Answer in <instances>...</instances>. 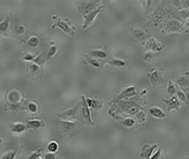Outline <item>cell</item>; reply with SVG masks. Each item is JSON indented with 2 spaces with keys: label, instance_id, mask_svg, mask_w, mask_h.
<instances>
[{
  "label": "cell",
  "instance_id": "1",
  "mask_svg": "<svg viewBox=\"0 0 189 159\" xmlns=\"http://www.w3.org/2000/svg\"><path fill=\"white\" fill-rule=\"evenodd\" d=\"M172 32L185 33V32H187V30L178 20L172 19V20H169L165 23V30L163 31V33H172Z\"/></svg>",
  "mask_w": 189,
  "mask_h": 159
},
{
  "label": "cell",
  "instance_id": "2",
  "mask_svg": "<svg viewBox=\"0 0 189 159\" xmlns=\"http://www.w3.org/2000/svg\"><path fill=\"white\" fill-rule=\"evenodd\" d=\"M100 6H102V4H100V1H88V2H83L79 4L78 11L81 12V14H83V16H84V15L88 14V13H90V12H93V10H96L97 8H99Z\"/></svg>",
  "mask_w": 189,
  "mask_h": 159
},
{
  "label": "cell",
  "instance_id": "3",
  "mask_svg": "<svg viewBox=\"0 0 189 159\" xmlns=\"http://www.w3.org/2000/svg\"><path fill=\"white\" fill-rule=\"evenodd\" d=\"M81 117L84 119L88 124L90 125H93V118H91V112H90L89 107L87 105V101H86V97H81Z\"/></svg>",
  "mask_w": 189,
  "mask_h": 159
},
{
  "label": "cell",
  "instance_id": "4",
  "mask_svg": "<svg viewBox=\"0 0 189 159\" xmlns=\"http://www.w3.org/2000/svg\"><path fill=\"white\" fill-rule=\"evenodd\" d=\"M103 4L102 6H100L99 8H97L96 10H93V12H90V13H88V14L84 15V24H83V30H86L88 26H89L90 24L93 23V21H95V19L97 18V15L99 14L100 12H101V10L103 9Z\"/></svg>",
  "mask_w": 189,
  "mask_h": 159
},
{
  "label": "cell",
  "instance_id": "5",
  "mask_svg": "<svg viewBox=\"0 0 189 159\" xmlns=\"http://www.w3.org/2000/svg\"><path fill=\"white\" fill-rule=\"evenodd\" d=\"M145 45H146V48L148 50H150V51H152V52H158V51H160V50H162L163 48H164V45H163L162 43H160V41H158L157 39L153 38V37L147 39Z\"/></svg>",
  "mask_w": 189,
  "mask_h": 159
},
{
  "label": "cell",
  "instance_id": "6",
  "mask_svg": "<svg viewBox=\"0 0 189 159\" xmlns=\"http://www.w3.org/2000/svg\"><path fill=\"white\" fill-rule=\"evenodd\" d=\"M27 73L33 79H38V77L43 76V71H41L40 67L34 62H29L27 64Z\"/></svg>",
  "mask_w": 189,
  "mask_h": 159
},
{
  "label": "cell",
  "instance_id": "7",
  "mask_svg": "<svg viewBox=\"0 0 189 159\" xmlns=\"http://www.w3.org/2000/svg\"><path fill=\"white\" fill-rule=\"evenodd\" d=\"M136 87L135 86H129V87H126L124 91L119 94L115 97V100H122V99H125V98H129V97H133L136 95Z\"/></svg>",
  "mask_w": 189,
  "mask_h": 159
},
{
  "label": "cell",
  "instance_id": "8",
  "mask_svg": "<svg viewBox=\"0 0 189 159\" xmlns=\"http://www.w3.org/2000/svg\"><path fill=\"white\" fill-rule=\"evenodd\" d=\"M79 110H81L79 105H76V106H74L73 108H71V109H67L62 112V113H60L59 117H61V118H67L70 120V119L76 118V117H77V113H78Z\"/></svg>",
  "mask_w": 189,
  "mask_h": 159
},
{
  "label": "cell",
  "instance_id": "9",
  "mask_svg": "<svg viewBox=\"0 0 189 159\" xmlns=\"http://www.w3.org/2000/svg\"><path fill=\"white\" fill-rule=\"evenodd\" d=\"M86 53L95 59L96 58L97 59H105L108 57V52L103 49H89L86 51Z\"/></svg>",
  "mask_w": 189,
  "mask_h": 159
},
{
  "label": "cell",
  "instance_id": "10",
  "mask_svg": "<svg viewBox=\"0 0 189 159\" xmlns=\"http://www.w3.org/2000/svg\"><path fill=\"white\" fill-rule=\"evenodd\" d=\"M163 103H165L167 105V109L171 111L172 109L178 110L180 107V100L178 99L176 96H173L170 99H163Z\"/></svg>",
  "mask_w": 189,
  "mask_h": 159
},
{
  "label": "cell",
  "instance_id": "11",
  "mask_svg": "<svg viewBox=\"0 0 189 159\" xmlns=\"http://www.w3.org/2000/svg\"><path fill=\"white\" fill-rule=\"evenodd\" d=\"M52 27H60L62 31H63L64 33H66V34H70V35H74L75 33H74V28L73 27H71L69 24H67V22H65V21H60L59 20L57 23H55L52 25Z\"/></svg>",
  "mask_w": 189,
  "mask_h": 159
},
{
  "label": "cell",
  "instance_id": "12",
  "mask_svg": "<svg viewBox=\"0 0 189 159\" xmlns=\"http://www.w3.org/2000/svg\"><path fill=\"white\" fill-rule=\"evenodd\" d=\"M157 147H158L157 144H153V145L146 144L143 147V150H141V157L146 159H149L152 156V154L154 153V150L157 149Z\"/></svg>",
  "mask_w": 189,
  "mask_h": 159
},
{
  "label": "cell",
  "instance_id": "13",
  "mask_svg": "<svg viewBox=\"0 0 189 159\" xmlns=\"http://www.w3.org/2000/svg\"><path fill=\"white\" fill-rule=\"evenodd\" d=\"M77 122H71V121H60L59 122V127L61 128V130L63 132L67 133V132H71L73 130L75 129L77 127Z\"/></svg>",
  "mask_w": 189,
  "mask_h": 159
},
{
  "label": "cell",
  "instance_id": "14",
  "mask_svg": "<svg viewBox=\"0 0 189 159\" xmlns=\"http://www.w3.org/2000/svg\"><path fill=\"white\" fill-rule=\"evenodd\" d=\"M149 80H150V83H151L153 86H157L159 83L161 82L162 80V75H161V72L158 70H152L149 74Z\"/></svg>",
  "mask_w": 189,
  "mask_h": 159
},
{
  "label": "cell",
  "instance_id": "15",
  "mask_svg": "<svg viewBox=\"0 0 189 159\" xmlns=\"http://www.w3.org/2000/svg\"><path fill=\"white\" fill-rule=\"evenodd\" d=\"M133 34H134V36L140 41V43L146 44V41H147L148 38H147V34H146V32L143 30V28H140V27H134Z\"/></svg>",
  "mask_w": 189,
  "mask_h": 159
},
{
  "label": "cell",
  "instance_id": "16",
  "mask_svg": "<svg viewBox=\"0 0 189 159\" xmlns=\"http://www.w3.org/2000/svg\"><path fill=\"white\" fill-rule=\"evenodd\" d=\"M149 113H150L152 117H154V118H157V119H163L165 117V112L158 106L151 107V108L149 109Z\"/></svg>",
  "mask_w": 189,
  "mask_h": 159
},
{
  "label": "cell",
  "instance_id": "17",
  "mask_svg": "<svg viewBox=\"0 0 189 159\" xmlns=\"http://www.w3.org/2000/svg\"><path fill=\"white\" fill-rule=\"evenodd\" d=\"M22 99V96H21L20 92L18 91H11L8 95V100L9 103L12 104H19Z\"/></svg>",
  "mask_w": 189,
  "mask_h": 159
},
{
  "label": "cell",
  "instance_id": "18",
  "mask_svg": "<svg viewBox=\"0 0 189 159\" xmlns=\"http://www.w3.org/2000/svg\"><path fill=\"white\" fill-rule=\"evenodd\" d=\"M26 125L27 128L29 129H40V128H44L45 124H44V121L41 120H38V119H33V120H28L26 122Z\"/></svg>",
  "mask_w": 189,
  "mask_h": 159
},
{
  "label": "cell",
  "instance_id": "19",
  "mask_svg": "<svg viewBox=\"0 0 189 159\" xmlns=\"http://www.w3.org/2000/svg\"><path fill=\"white\" fill-rule=\"evenodd\" d=\"M27 125H25L24 123H21V122H18V123L11 124L10 125V130H11L13 133H16V134H21L23 133L25 130H26Z\"/></svg>",
  "mask_w": 189,
  "mask_h": 159
},
{
  "label": "cell",
  "instance_id": "20",
  "mask_svg": "<svg viewBox=\"0 0 189 159\" xmlns=\"http://www.w3.org/2000/svg\"><path fill=\"white\" fill-rule=\"evenodd\" d=\"M86 101H87V105L88 107H91V108H93V109H100L102 106V101L99 99H97V98H95V99H91V98H86Z\"/></svg>",
  "mask_w": 189,
  "mask_h": 159
},
{
  "label": "cell",
  "instance_id": "21",
  "mask_svg": "<svg viewBox=\"0 0 189 159\" xmlns=\"http://www.w3.org/2000/svg\"><path fill=\"white\" fill-rule=\"evenodd\" d=\"M108 63L112 67H117V68H124L126 65V62L124 60L117 59V58H112L111 60H109Z\"/></svg>",
  "mask_w": 189,
  "mask_h": 159
},
{
  "label": "cell",
  "instance_id": "22",
  "mask_svg": "<svg viewBox=\"0 0 189 159\" xmlns=\"http://www.w3.org/2000/svg\"><path fill=\"white\" fill-rule=\"evenodd\" d=\"M85 59H86V61H87L91 67H93V68H100L99 62L97 61L95 58H93V57H90L89 55H87V53H85Z\"/></svg>",
  "mask_w": 189,
  "mask_h": 159
},
{
  "label": "cell",
  "instance_id": "23",
  "mask_svg": "<svg viewBox=\"0 0 189 159\" xmlns=\"http://www.w3.org/2000/svg\"><path fill=\"white\" fill-rule=\"evenodd\" d=\"M9 25H10V19L9 18L4 19L2 22H0V32L7 33L8 30H9Z\"/></svg>",
  "mask_w": 189,
  "mask_h": 159
},
{
  "label": "cell",
  "instance_id": "24",
  "mask_svg": "<svg viewBox=\"0 0 189 159\" xmlns=\"http://www.w3.org/2000/svg\"><path fill=\"white\" fill-rule=\"evenodd\" d=\"M158 56L157 52H152V51H147L143 55V59L147 62H151L152 60Z\"/></svg>",
  "mask_w": 189,
  "mask_h": 159
},
{
  "label": "cell",
  "instance_id": "25",
  "mask_svg": "<svg viewBox=\"0 0 189 159\" xmlns=\"http://www.w3.org/2000/svg\"><path fill=\"white\" fill-rule=\"evenodd\" d=\"M121 124L125 128H133L135 125V120L133 118H129V117H128V118L123 119V120L121 121Z\"/></svg>",
  "mask_w": 189,
  "mask_h": 159
},
{
  "label": "cell",
  "instance_id": "26",
  "mask_svg": "<svg viewBox=\"0 0 189 159\" xmlns=\"http://www.w3.org/2000/svg\"><path fill=\"white\" fill-rule=\"evenodd\" d=\"M46 61H47V58H46V56H44V55H43V53L38 55L37 57H35V59L33 60V62H34V63H36V64H38L39 67H40V65H44Z\"/></svg>",
  "mask_w": 189,
  "mask_h": 159
},
{
  "label": "cell",
  "instance_id": "27",
  "mask_svg": "<svg viewBox=\"0 0 189 159\" xmlns=\"http://www.w3.org/2000/svg\"><path fill=\"white\" fill-rule=\"evenodd\" d=\"M57 51H58V47H57V46H55V45H53V46H50V48L48 49V51H47V53H46L47 60L51 59L55 53H57Z\"/></svg>",
  "mask_w": 189,
  "mask_h": 159
},
{
  "label": "cell",
  "instance_id": "28",
  "mask_svg": "<svg viewBox=\"0 0 189 159\" xmlns=\"http://www.w3.org/2000/svg\"><path fill=\"white\" fill-rule=\"evenodd\" d=\"M27 45H28L29 47H37L38 45H39V38H38L37 36H31L27 40Z\"/></svg>",
  "mask_w": 189,
  "mask_h": 159
},
{
  "label": "cell",
  "instance_id": "29",
  "mask_svg": "<svg viewBox=\"0 0 189 159\" xmlns=\"http://www.w3.org/2000/svg\"><path fill=\"white\" fill-rule=\"evenodd\" d=\"M16 154H18L16 150H10V152H7V153L3 154L2 156H0V159H14Z\"/></svg>",
  "mask_w": 189,
  "mask_h": 159
},
{
  "label": "cell",
  "instance_id": "30",
  "mask_svg": "<svg viewBox=\"0 0 189 159\" xmlns=\"http://www.w3.org/2000/svg\"><path fill=\"white\" fill-rule=\"evenodd\" d=\"M58 149H59V145H58V143L55 141L50 142L49 145H48V147H47V150H48L49 153H55Z\"/></svg>",
  "mask_w": 189,
  "mask_h": 159
},
{
  "label": "cell",
  "instance_id": "31",
  "mask_svg": "<svg viewBox=\"0 0 189 159\" xmlns=\"http://www.w3.org/2000/svg\"><path fill=\"white\" fill-rule=\"evenodd\" d=\"M167 93H169V95L170 96H172V97L176 94V87H175V85L173 84L172 81H169V85H167Z\"/></svg>",
  "mask_w": 189,
  "mask_h": 159
},
{
  "label": "cell",
  "instance_id": "32",
  "mask_svg": "<svg viewBox=\"0 0 189 159\" xmlns=\"http://www.w3.org/2000/svg\"><path fill=\"white\" fill-rule=\"evenodd\" d=\"M27 109H28L29 112H32V113H36L38 111V106L37 104L34 103V101H31V103L27 104Z\"/></svg>",
  "mask_w": 189,
  "mask_h": 159
},
{
  "label": "cell",
  "instance_id": "33",
  "mask_svg": "<svg viewBox=\"0 0 189 159\" xmlns=\"http://www.w3.org/2000/svg\"><path fill=\"white\" fill-rule=\"evenodd\" d=\"M177 84L179 86H182V87H184V86H187L189 84V80L188 77L186 76H182L179 77V79L177 80Z\"/></svg>",
  "mask_w": 189,
  "mask_h": 159
},
{
  "label": "cell",
  "instance_id": "34",
  "mask_svg": "<svg viewBox=\"0 0 189 159\" xmlns=\"http://www.w3.org/2000/svg\"><path fill=\"white\" fill-rule=\"evenodd\" d=\"M176 97L179 100H182V101H184V103H185L187 99L186 95H185V93H184L182 89H176Z\"/></svg>",
  "mask_w": 189,
  "mask_h": 159
},
{
  "label": "cell",
  "instance_id": "35",
  "mask_svg": "<svg viewBox=\"0 0 189 159\" xmlns=\"http://www.w3.org/2000/svg\"><path fill=\"white\" fill-rule=\"evenodd\" d=\"M137 119H138V122H141V123H143L146 120H147V117H146L145 112L143 111H138L137 112Z\"/></svg>",
  "mask_w": 189,
  "mask_h": 159
},
{
  "label": "cell",
  "instance_id": "36",
  "mask_svg": "<svg viewBox=\"0 0 189 159\" xmlns=\"http://www.w3.org/2000/svg\"><path fill=\"white\" fill-rule=\"evenodd\" d=\"M179 15L183 20H188L189 19V10L188 9H182L179 11Z\"/></svg>",
  "mask_w": 189,
  "mask_h": 159
},
{
  "label": "cell",
  "instance_id": "37",
  "mask_svg": "<svg viewBox=\"0 0 189 159\" xmlns=\"http://www.w3.org/2000/svg\"><path fill=\"white\" fill-rule=\"evenodd\" d=\"M34 59H35V57L33 56L32 53H29V52L24 53L23 60H25V61H28V62H33V60H34Z\"/></svg>",
  "mask_w": 189,
  "mask_h": 159
},
{
  "label": "cell",
  "instance_id": "38",
  "mask_svg": "<svg viewBox=\"0 0 189 159\" xmlns=\"http://www.w3.org/2000/svg\"><path fill=\"white\" fill-rule=\"evenodd\" d=\"M40 155H41V149H37L36 152H34L32 155H29L28 159H38L40 157Z\"/></svg>",
  "mask_w": 189,
  "mask_h": 159
},
{
  "label": "cell",
  "instance_id": "39",
  "mask_svg": "<svg viewBox=\"0 0 189 159\" xmlns=\"http://www.w3.org/2000/svg\"><path fill=\"white\" fill-rule=\"evenodd\" d=\"M15 32H16V34L22 35V34L25 33V26H23V25H16L15 26Z\"/></svg>",
  "mask_w": 189,
  "mask_h": 159
},
{
  "label": "cell",
  "instance_id": "40",
  "mask_svg": "<svg viewBox=\"0 0 189 159\" xmlns=\"http://www.w3.org/2000/svg\"><path fill=\"white\" fill-rule=\"evenodd\" d=\"M44 159H55V153H47V154H45Z\"/></svg>",
  "mask_w": 189,
  "mask_h": 159
},
{
  "label": "cell",
  "instance_id": "41",
  "mask_svg": "<svg viewBox=\"0 0 189 159\" xmlns=\"http://www.w3.org/2000/svg\"><path fill=\"white\" fill-rule=\"evenodd\" d=\"M161 156V149H158L157 153H153L152 154V156L150 157L149 159H159V157Z\"/></svg>",
  "mask_w": 189,
  "mask_h": 159
},
{
  "label": "cell",
  "instance_id": "42",
  "mask_svg": "<svg viewBox=\"0 0 189 159\" xmlns=\"http://www.w3.org/2000/svg\"><path fill=\"white\" fill-rule=\"evenodd\" d=\"M182 2H183V4H184L185 8H188L189 7V1H182Z\"/></svg>",
  "mask_w": 189,
  "mask_h": 159
},
{
  "label": "cell",
  "instance_id": "43",
  "mask_svg": "<svg viewBox=\"0 0 189 159\" xmlns=\"http://www.w3.org/2000/svg\"><path fill=\"white\" fill-rule=\"evenodd\" d=\"M186 27H188V28H189V22H187V23H186Z\"/></svg>",
  "mask_w": 189,
  "mask_h": 159
},
{
  "label": "cell",
  "instance_id": "44",
  "mask_svg": "<svg viewBox=\"0 0 189 159\" xmlns=\"http://www.w3.org/2000/svg\"><path fill=\"white\" fill-rule=\"evenodd\" d=\"M1 144H2V140L0 139V145H1Z\"/></svg>",
  "mask_w": 189,
  "mask_h": 159
},
{
  "label": "cell",
  "instance_id": "45",
  "mask_svg": "<svg viewBox=\"0 0 189 159\" xmlns=\"http://www.w3.org/2000/svg\"><path fill=\"white\" fill-rule=\"evenodd\" d=\"M38 159H41V158H40V157H39V158H38Z\"/></svg>",
  "mask_w": 189,
  "mask_h": 159
},
{
  "label": "cell",
  "instance_id": "46",
  "mask_svg": "<svg viewBox=\"0 0 189 159\" xmlns=\"http://www.w3.org/2000/svg\"><path fill=\"white\" fill-rule=\"evenodd\" d=\"M186 159H189V157H188V158H186Z\"/></svg>",
  "mask_w": 189,
  "mask_h": 159
}]
</instances>
